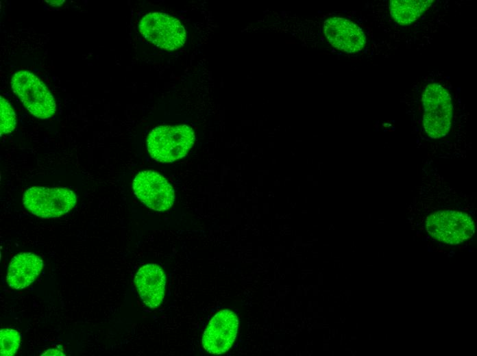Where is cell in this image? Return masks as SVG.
Masks as SVG:
<instances>
[{"instance_id": "obj_1", "label": "cell", "mask_w": 477, "mask_h": 356, "mask_svg": "<svg viewBox=\"0 0 477 356\" xmlns=\"http://www.w3.org/2000/svg\"><path fill=\"white\" fill-rule=\"evenodd\" d=\"M195 142L193 129L187 125L159 126L147 140V150L156 161L172 162L187 155Z\"/></svg>"}, {"instance_id": "obj_2", "label": "cell", "mask_w": 477, "mask_h": 356, "mask_svg": "<svg viewBox=\"0 0 477 356\" xmlns=\"http://www.w3.org/2000/svg\"><path fill=\"white\" fill-rule=\"evenodd\" d=\"M13 92L28 111L38 118H48L56 111L55 99L44 83L27 71H19L11 80Z\"/></svg>"}, {"instance_id": "obj_3", "label": "cell", "mask_w": 477, "mask_h": 356, "mask_svg": "<svg viewBox=\"0 0 477 356\" xmlns=\"http://www.w3.org/2000/svg\"><path fill=\"white\" fill-rule=\"evenodd\" d=\"M424 127L432 138L445 136L450 128L452 105L450 94L437 84L428 85L422 95Z\"/></svg>"}, {"instance_id": "obj_4", "label": "cell", "mask_w": 477, "mask_h": 356, "mask_svg": "<svg viewBox=\"0 0 477 356\" xmlns=\"http://www.w3.org/2000/svg\"><path fill=\"white\" fill-rule=\"evenodd\" d=\"M23 200L27 210L41 218L61 216L76 203L75 194L66 188H30L24 193Z\"/></svg>"}, {"instance_id": "obj_5", "label": "cell", "mask_w": 477, "mask_h": 356, "mask_svg": "<svg viewBox=\"0 0 477 356\" xmlns=\"http://www.w3.org/2000/svg\"><path fill=\"white\" fill-rule=\"evenodd\" d=\"M138 28L145 39L166 50H175L186 40V32L182 25L166 14L151 12L145 15Z\"/></svg>"}, {"instance_id": "obj_6", "label": "cell", "mask_w": 477, "mask_h": 356, "mask_svg": "<svg viewBox=\"0 0 477 356\" xmlns=\"http://www.w3.org/2000/svg\"><path fill=\"white\" fill-rule=\"evenodd\" d=\"M427 231L436 240L450 244L463 242L474 233L472 219L461 212L445 210L427 218Z\"/></svg>"}, {"instance_id": "obj_7", "label": "cell", "mask_w": 477, "mask_h": 356, "mask_svg": "<svg viewBox=\"0 0 477 356\" xmlns=\"http://www.w3.org/2000/svg\"><path fill=\"white\" fill-rule=\"evenodd\" d=\"M133 190L141 202L155 211H166L174 202L173 187L161 175L153 170L138 173L133 181Z\"/></svg>"}, {"instance_id": "obj_8", "label": "cell", "mask_w": 477, "mask_h": 356, "mask_svg": "<svg viewBox=\"0 0 477 356\" xmlns=\"http://www.w3.org/2000/svg\"><path fill=\"white\" fill-rule=\"evenodd\" d=\"M238 327V319L234 312L227 309L219 311L203 333V348L213 355L227 352L236 339Z\"/></svg>"}, {"instance_id": "obj_9", "label": "cell", "mask_w": 477, "mask_h": 356, "mask_svg": "<svg viewBox=\"0 0 477 356\" xmlns=\"http://www.w3.org/2000/svg\"><path fill=\"white\" fill-rule=\"evenodd\" d=\"M323 28L329 42L339 50L354 53L365 46L366 39L363 30L347 19L330 18L325 21Z\"/></svg>"}, {"instance_id": "obj_10", "label": "cell", "mask_w": 477, "mask_h": 356, "mask_svg": "<svg viewBox=\"0 0 477 356\" xmlns=\"http://www.w3.org/2000/svg\"><path fill=\"white\" fill-rule=\"evenodd\" d=\"M136 290L144 304L149 308L158 307L165 293L166 275L158 265L149 264L140 267L134 277Z\"/></svg>"}, {"instance_id": "obj_11", "label": "cell", "mask_w": 477, "mask_h": 356, "mask_svg": "<svg viewBox=\"0 0 477 356\" xmlns=\"http://www.w3.org/2000/svg\"><path fill=\"white\" fill-rule=\"evenodd\" d=\"M42 266V260L35 254L22 253L15 255L8 267V284L16 290L29 286L40 273Z\"/></svg>"}, {"instance_id": "obj_12", "label": "cell", "mask_w": 477, "mask_h": 356, "mask_svg": "<svg viewBox=\"0 0 477 356\" xmlns=\"http://www.w3.org/2000/svg\"><path fill=\"white\" fill-rule=\"evenodd\" d=\"M433 0H393L390 2V14L400 25L415 21L426 12Z\"/></svg>"}, {"instance_id": "obj_13", "label": "cell", "mask_w": 477, "mask_h": 356, "mask_svg": "<svg viewBox=\"0 0 477 356\" xmlns=\"http://www.w3.org/2000/svg\"><path fill=\"white\" fill-rule=\"evenodd\" d=\"M21 343L19 333L14 329H3L0 331V348L1 356L14 355Z\"/></svg>"}, {"instance_id": "obj_14", "label": "cell", "mask_w": 477, "mask_h": 356, "mask_svg": "<svg viewBox=\"0 0 477 356\" xmlns=\"http://www.w3.org/2000/svg\"><path fill=\"white\" fill-rule=\"evenodd\" d=\"M0 131L1 134L11 133L16 127V114L10 104L2 97H0Z\"/></svg>"}, {"instance_id": "obj_15", "label": "cell", "mask_w": 477, "mask_h": 356, "mask_svg": "<svg viewBox=\"0 0 477 356\" xmlns=\"http://www.w3.org/2000/svg\"><path fill=\"white\" fill-rule=\"evenodd\" d=\"M42 356L45 355H65L64 353H63L62 351L58 350V349H49L47 351H45L44 353L41 355Z\"/></svg>"}]
</instances>
